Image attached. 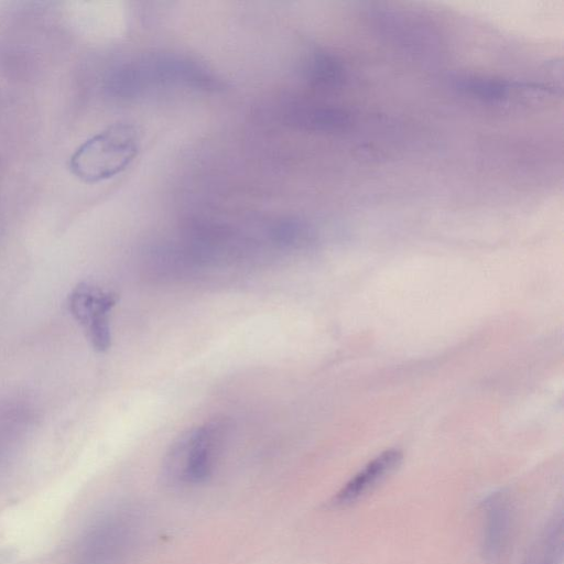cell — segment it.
Returning <instances> with one entry per match:
<instances>
[{
    "mask_svg": "<svg viewBox=\"0 0 564 564\" xmlns=\"http://www.w3.org/2000/svg\"><path fill=\"white\" fill-rule=\"evenodd\" d=\"M139 133L129 123H113L87 139L68 161L70 172L86 183H97L123 172L137 158Z\"/></svg>",
    "mask_w": 564,
    "mask_h": 564,
    "instance_id": "cell-1",
    "label": "cell"
},
{
    "mask_svg": "<svg viewBox=\"0 0 564 564\" xmlns=\"http://www.w3.org/2000/svg\"><path fill=\"white\" fill-rule=\"evenodd\" d=\"M225 438V426L209 421L183 433L170 447L163 475L173 486H197L214 473Z\"/></svg>",
    "mask_w": 564,
    "mask_h": 564,
    "instance_id": "cell-2",
    "label": "cell"
},
{
    "mask_svg": "<svg viewBox=\"0 0 564 564\" xmlns=\"http://www.w3.org/2000/svg\"><path fill=\"white\" fill-rule=\"evenodd\" d=\"M118 295L90 283L77 284L68 295L67 308L84 329L93 348L104 352L111 346L110 313Z\"/></svg>",
    "mask_w": 564,
    "mask_h": 564,
    "instance_id": "cell-3",
    "label": "cell"
},
{
    "mask_svg": "<svg viewBox=\"0 0 564 564\" xmlns=\"http://www.w3.org/2000/svg\"><path fill=\"white\" fill-rule=\"evenodd\" d=\"M513 507L506 491H496L482 502L481 551L487 563L505 555L512 531Z\"/></svg>",
    "mask_w": 564,
    "mask_h": 564,
    "instance_id": "cell-4",
    "label": "cell"
},
{
    "mask_svg": "<svg viewBox=\"0 0 564 564\" xmlns=\"http://www.w3.org/2000/svg\"><path fill=\"white\" fill-rule=\"evenodd\" d=\"M401 460L402 453L395 448L380 453L338 490L332 503L346 507L365 498L398 468Z\"/></svg>",
    "mask_w": 564,
    "mask_h": 564,
    "instance_id": "cell-5",
    "label": "cell"
}]
</instances>
